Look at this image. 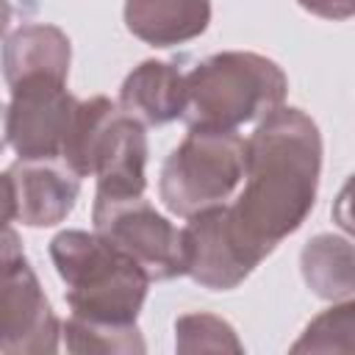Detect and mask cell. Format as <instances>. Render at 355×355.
Wrapping results in <instances>:
<instances>
[{"label": "cell", "instance_id": "obj_2", "mask_svg": "<svg viewBox=\"0 0 355 355\" xmlns=\"http://www.w3.org/2000/svg\"><path fill=\"white\" fill-rule=\"evenodd\" d=\"M286 94L288 78L272 58L250 50H225L186 75L180 119L189 130H236L280 108Z\"/></svg>", "mask_w": 355, "mask_h": 355}, {"label": "cell", "instance_id": "obj_10", "mask_svg": "<svg viewBox=\"0 0 355 355\" xmlns=\"http://www.w3.org/2000/svg\"><path fill=\"white\" fill-rule=\"evenodd\" d=\"M6 175L14 189V219L28 227H53L64 222L80 194V178L61 158H19Z\"/></svg>", "mask_w": 355, "mask_h": 355}, {"label": "cell", "instance_id": "obj_5", "mask_svg": "<svg viewBox=\"0 0 355 355\" xmlns=\"http://www.w3.org/2000/svg\"><path fill=\"white\" fill-rule=\"evenodd\" d=\"M244 178V139L236 130H189L166 155L158 197L169 214H191L222 205Z\"/></svg>", "mask_w": 355, "mask_h": 355}, {"label": "cell", "instance_id": "obj_3", "mask_svg": "<svg viewBox=\"0 0 355 355\" xmlns=\"http://www.w3.org/2000/svg\"><path fill=\"white\" fill-rule=\"evenodd\" d=\"M50 258L67 286L72 316L119 324L139 319L150 277L100 233L61 230L50 241Z\"/></svg>", "mask_w": 355, "mask_h": 355}, {"label": "cell", "instance_id": "obj_19", "mask_svg": "<svg viewBox=\"0 0 355 355\" xmlns=\"http://www.w3.org/2000/svg\"><path fill=\"white\" fill-rule=\"evenodd\" d=\"M22 255H25V250H22V239H19V233L11 230L8 225L0 227V272H3L6 266H11L14 261H19Z\"/></svg>", "mask_w": 355, "mask_h": 355}, {"label": "cell", "instance_id": "obj_20", "mask_svg": "<svg viewBox=\"0 0 355 355\" xmlns=\"http://www.w3.org/2000/svg\"><path fill=\"white\" fill-rule=\"evenodd\" d=\"M11 19H14V6H11V0H0V36L8 31Z\"/></svg>", "mask_w": 355, "mask_h": 355}, {"label": "cell", "instance_id": "obj_6", "mask_svg": "<svg viewBox=\"0 0 355 355\" xmlns=\"http://www.w3.org/2000/svg\"><path fill=\"white\" fill-rule=\"evenodd\" d=\"M94 233L133 258L150 280H172L186 275L180 230L161 216L144 194L136 197H100L92 205Z\"/></svg>", "mask_w": 355, "mask_h": 355}, {"label": "cell", "instance_id": "obj_1", "mask_svg": "<svg viewBox=\"0 0 355 355\" xmlns=\"http://www.w3.org/2000/svg\"><path fill=\"white\" fill-rule=\"evenodd\" d=\"M322 133L302 108H275L244 139V189L230 208L239 233L266 258L316 205Z\"/></svg>", "mask_w": 355, "mask_h": 355}, {"label": "cell", "instance_id": "obj_9", "mask_svg": "<svg viewBox=\"0 0 355 355\" xmlns=\"http://www.w3.org/2000/svg\"><path fill=\"white\" fill-rule=\"evenodd\" d=\"M61 341V322L44 288L22 255L0 272V352L53 355Z\"/></svg>", "mask_w": 355, "mask_h": 355}, {"label": "cell", "instance_id": "obj_17", "mask_svg": "<svg viewBox=\"0 0 355 355\" xmlns=\"http://www.w3.org/2000/svg\"><path fill=\"white\" fill-rule=\"evenodd\" d=\"M352 327H355V305L352 300L336 302L324 313H319L300 341L291 347V352H349L352 349Z\"/></svg>", "mask_w": 355, "mask_h": 355}, {"label": "cell", "instance_id": "obj_11", "mask_svg": "<svg viewBox=\"0 0 355 355\" xmlns=\"http://www.w3.org/2000/svg\"><path fill=\"white\" fill-rule=\"evenodd\" d=\"M186 103V75L166 61H141L122 80L116 105L144 128L180 119Z\"/></svg>", "mask_w": 355, "mask_h": 355}, {"label": "cell", "instance_id": "obj_21", "mask_svg": "<svg viewBox=\"0 0 355 355\" xmlns=\"http://www.w3.org/2000/svg\"><path fill=\"white\" fill-rule=\"evenodd\" d=\"M6 144H8V133H6V105L0 103V153L6 150Z\"/></svg>", "mask_w": 355, "mask_h": 355}, {"label": "cell", "instance_id": "obj_4", "mask_svg": "<svg viewBox=\"0 0 355 355\" xmlns=\"http://www.w3.org/2000/svg\"><path fill=\"white\" fill-rule=\"evenodd\" d=\"M61 161L94 178L100 197H136L147 189V133L108 97L80 100Z\"/></svg>", "mask_w": 355, "mask_h": 355}, {"label": "cell", "instance_id": "obj_13", "mask_svg": "<svg viewBox=\"0 0 355 355\" xmlns=\"http://www.w3.org/2000/svg\"><path fill=\"white\" fill-rule=\"evenodd\" d=\"M69 61H72L69 36L61 28L47 22H28L17 28L3 42V50H0V67L8 86L31 75L67 80Z\"/></svg>", "mask_w": 355, "mask_h": 355}, {"label": "cell", "instance_id": "obj_7", "mask_svg": "<svg viewBox=\"0 0 355 355\" xmlns=\"http://www.w3.org/2000/svg\"><path fill=\"white\" fill-rule=\"evenodd\" d=\"M78 97L67 92V80L31 75L11 86V103L6 108V133L8 144L22 161L61 158Z\"/></svg>", "mask_w": 355, "mask_h": 355}, {"label": "cell", "instance_id": "obj_15", "mask_svg": "<svg viewBox=\"0 0 355 355\" xmlns=\"http://www.w3.org/2000/svg\"><path fill=\"white\" fill-rule=\"evenodd\" d=\"M61 336L67 338V349L75 355H141L147 344L136 322H94L83 316H69L61 324Z\"/></svg>", "mask_w": 355, "mask_h": 355}, {"label": "cell", "instance_id": "obj_18", "mask_svg": "<svg viewBox=\"0 0 355 355\" xmlns=\"http://www.w3.org/2000/svg\"><path fill=\"white\" fill-rule=\"evenodd\" d=\"M308 14L322 19H349L355 14V0H297Z\"/></svg>", "mask_w": 355, "mask_h": 355}, {"label": "cell", "instance_id": "obj_14", "mask_svg": "<svg viewBox=\"0 0 355 355\" xmlns=\"http://www.w3.org/2000/svg\"><path fill=\"white\" fill-rule=\"evenodd\" d=\"M300 272L308 288L330 302L352 300L355 294V252L349 239L319 233L300 252Z\"/></svg>", "mask_w": 355, "mask_h": 355}, {"label": "cell", "instance_id": "obj_12", "mask_svg": "<svg viewBox=\"0 0 355 355\" xmlns=\"http://www.w3.org/2000/svg\"><path fill=\"white\" fill-rule=\"evenodd\" d=\"M125 28L153 47L186 44L205 33L211 0H125Z\"/></svg>", "mask_w": 355, "mask_h": 355}, {"label": "cell", "instance_id": "obj_8", "mask_svg": "<svg viewBox=\"0 0 355 355\" xmlns=\"http://www.w3.org/2000/svg\"><path fill=\"white\" fill-rule=\"evenodd\" d=\"M180 241L186 275L211 291L241 286L263 261V255L239 233L225 202L191 214L180 230Z\"/></svg>", "mask_w": 355, "mask_h": 355}, {"label": "cell", "instance_id": "obj_16", "mask_svg": "<svg viewBox=\"0 0 355 355\" xmlns=\"http://www.w3.org/2000/svg\"><path fill=\"white\" fill-rule=\"evenodd\" d=\"M175 349L183 355L197 352H244L239 333L230 322L214 313H186L175 322Z\"/></svg>", "mask_w": 355, "mask_h": 355}]
</instances>
